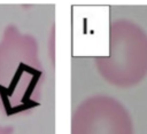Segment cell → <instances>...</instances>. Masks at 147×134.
I'll list each match as a JSON object with an SVG mask.
<instances>
[{
    "mask_svg": "<svg viewBox=\"0 0 147 134\" xmlns=\"http://www.w3.org/2000/svg\"><path fill=\"white\" fill-rule=\"evenodd\" d=\"M103 80L119 88L139 85L147 77V33L130 19H115L109 26V53L94 58Z\"/></svg>",
    "mask_w": 147,
    "mask_h": 134,
    "instance_id": "cell-1",
    "label": "cell"
},
{
    "mask_svg": "<svg viewBox=\"0 0 147 134\" xmlns=\"http://www.w3.org/2000/svg\"><path fill=\"white\" fill-rule=\"evenodd\" d=\"M70 134H134L129 110L117 98L96 94L85 98L71 117Z\"/></svg>",
    "mask_w": 147,
    "mask_h": 134,
    "instance_id": "cell-2",
    "label": "cell"
}]
</instances>
